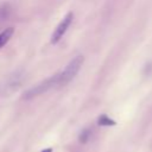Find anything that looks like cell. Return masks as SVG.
<instances>
[{"instance_id": "obj_1", "label": "cell", "mask_w": 152, "mask_h": 152, "mask_svg": "<svg viewBox=\"0 0 152 152\" xmlns=\"http://www.w3.org/2000/svg\"><path fill=\"white\" fill-rule=\"evenodd\" d=\"M83 62H84V57L82 55L75 56L64 66V69L59 72V86L68 84L70 81H72L75 78V76L80 72V70L83 65Z\"/></svg>"}, {"instance_id": "obj_2", "label": "cell", "mask_w": 152, "mask_h": 152, "mask_svg": "<svg viewBox=\"0 0 152 152\" xmlns=\"http://www.w3.org/2000/svg\"><path fill=\"white\" fill-rule=\"evenodd\" d=\"M57 86H59V72L55 74L53 76H51V77H49V78H46L44 81H42L38 84H34L33 87L28 88L23 94V97L24 99H33V97H36L38 95H42V94L49 91L50 89H52V88H55Z\"/></svg>"}, {"instance_id": "obj_3", "label": "cell", "mask_w": 152, "mask_h": 152, "mask_svg": "<svg viewBox=\"0 0 152 152\" xmlns=\"http://www.w3.org/2000/svg\"><path fill=\"white\" fill-rule=\"evenodd\" d=\"M72 19H74V14L71 12L66 13L65 17L62 19V21L56 26V28L53 30L52 32V36H51V44H57L62 37L65 34V32L68 31V28L70 27L71 23H72Z\"/></svg>"}, {"instance_id": "obj_4", "label": "cell", "mask_w": 152, "mask_h": 152, "mask_svg": "<svg viewBox=\"0 0 152 152\" xmlns=\"http://www.w3.org/2000/svg\"><path fill=\"white\" fill-rule=\"evenodd\" d=\"M13 33H14V27H7L0 33V49L4 48L8 43V40L12 38Z\"/></svg>"}, {"instance_id": "obj_5", "label": "cell", "mask_w": 152, "mask_h": 152, "mask_svg": "<svg viewBox=\"0 0 152 152\" xmlns=\"http://www.w3.org/2000/svg\"><path fill=\"white\" fill-rule=\"evenodd\" d=\"M97 122H99L100 126H114V125H115V121L112 120V119H110L109 116H107V115H101V116L99 118Z\"/></svg>"}, {"instance_id": "obj_6", "label": "cell", "mask_w": 152, "mask_h": 152, "mask_svg": "<svg viewBox=\"0 0 152 152\" xmlns=\"http://www.w3.org/2000/svg\"><path fill=\"white\" fill-rule=\"evenodd\" d=\"M89 137H90V131L89 129H84L80 134V141L81 142H87L89 140Z\"/></svg>"}, {"instance_id": "obj_7", "label": "cell", "mask_w": 152, "mask_h": 152, "mask_svg": "<svg viewBox=\"0 0 152 152\" xmlns=\"http://www.w3.org/2000/svg\"><path fill=\"white\" fill-rule=\"evenodd\" d=\"M42 152H52V150H51V148H45V150H43Z\"/></svg>"}]
</instances>
